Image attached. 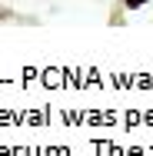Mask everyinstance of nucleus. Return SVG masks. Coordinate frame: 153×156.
Listing matches in <instances>:
<instances>
[{
  "label": "nucleus",
  "instance_id": "f257e3e1",
  "mask_svg": "<svg viewBox=\"0 0 153 156\" xmlns=\"http://www.w3.org/2000/svg\"><path fill=\"white\" fill-rule=\"evenodd\" d=\"M143 3H150V0H123V7H130V10H140Z\"/></svg>",
  "mask_w": 153,
  "mask_h": 156
},
{
  "label": "nucleus",
  "instance_id": "f03ea898",
  "mask_svg": "<svg viewBox=\"0 0 153 156\" xmlns=\"http://www.w3.org/2000/svg\"><path fill=\"white\" fill-rule=\"evenodd\" d=\"M7 17H10V10H7V7H0V20H7Z\"/></svg>",
  "mask_w": 153,
  "mask_h": 156
}]
</instances>
